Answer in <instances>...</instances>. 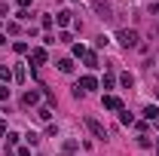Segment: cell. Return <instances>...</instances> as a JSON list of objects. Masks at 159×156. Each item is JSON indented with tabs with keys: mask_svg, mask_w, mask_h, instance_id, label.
Returning a JSON list of instances; mask_svg holds the SVG:
<instances>
[{
	"mask_svg": "<svg viewBox=\"0 0 159 156\" xmlns=\"http://www.w3.org/2000/svg\"><path fill=\"white\" fill-rule=\"evenodd\" d=\"M116 40L125 46V49H132V46H138V31H132V28H122L116 34Z\"/></svg>",
	"mask_w": 159,
	"mask_h": 156,
	"instance_id": "6da1fadb",
	"label": "cell"
},
{
	"mask_svg": "<svg viewBox=\"0 0 159 156\" xmlns=\"http://www.w3.org/2000/svg\"><path fill=\"white\" fill-rule=\"evenodd\" d=\"M92 6H95L98 19H104V21H110V19H113V9H110V3H107V0H95Z\"/></svg>",
	"mask_w": 159,
	"mask_h": 156,
	"instance_id": "7a4b0ae2",
	"label": "cell"
},
{
	"mask_svg": "<svg viewBox=\"0 0 159 156\" xmlns=\"http://www.w3.org/2000/svg\"><path fill=\"white\" fill-rule=\"evenodd\" d=\"M86 126H89V132H92L95 138H107V132H104V126H101V122H98L95 117H86Z\"/></svg>",
	"mask_w": 159,
	"mask_h": 156,
	"instance_id": "3957f363",
	"label": "cell"
},
{
	"mask_svg": "<svg viewBox=\"0 0 159 156\" xmlns=\"http://www.w3.org/2000/svg\"><path fill=\"white\" fill-rule=\"evenodd\" d=\"M77 89H83V92H89V89H98V80H95V77H83V80L77 83Z\"/></svg>",
	"mask_w": 159,
	"mask_h": 156,
	"instance_id": "277c9868",
	"label": "cell"
},
{
	"mask_svg": "<svg viewBox=\"0 0 159 156\" xmlns=\"http://www.w3.org/2000/svg\"><path fill=\"white\" fill-rule=\"evenodd\" d=\"M104 107H107V110H122V101H119L116 95H104Z\"/></svg>",
	"mask_w": 159,
	"mask_h": 156,
	"instance_id": "5b68a950",
	"label": "cell"
},
{
	"mask_svg": "<svg viewBox=\"0 0 159 156\" xmlns=\"http://www.w3.org/2000/svg\"><path fill=\"white\" fill-rule=\"evenodd\" d=\"M31 61L34 64H46V49H31Z\"/></svg>",
	"mask_w": 159,
	"mask_h": 156,
	"instance_id": "8992f818",
	"label": "cell"
},
{
	"mask_svg": "<svg viewBox=\"0 0 159 156\" xmlns=\"http://www.w3.org/2000/svg\"><path fill=\"white\" fill-rule=\"evenodd\" d=\"M21 101H25V104L31 107V104H37V101H40V92H34V89H28V92H25V98H21Z\"/></svg>",
	"mask_w": 159,
	"mask_h": 156,
	"instance_id": "52a82bcc",
	"label": "cell"
},
{
	"mask_svg": "<svg viewBox=\"0 0 159 156\" xmlns=\"http://www.w3.org/2000/svg\"><path fill=\"white\" fill-rule=\"evenodd\" d=\"M58 71H61V74H70V71H74V61H70V58H61L58 61Z\"/></svg>",
	"mask_w": 159,
	"mask_h": 156,
	"instance_id": "ba28073f",
	"label": "cell"
},
{
	"mask_svg": "<svg viewBox=\"0 0 159 156\" xmlns=\"http://www.w3.org/2000/svg\"><path fill=\"white\" fill-rule=\"evenodd\" d=\"M55 21H58V25H70L74 19H70V12H67V9H61L58 16H55Z\"/></svg>",
	"mask_w": 159,
	"mask_h": 156,
	"instance_id": "9c48e42d",
	"label": "cell"
},
{
	"mask_svg": "<svg viewBox=\"0 0 159 156\" xmlns=\"http://www.w3.org/2000/svg\"><path fill=\"white\" fill-rule=\"evenodd\" d=\"M83 58H86V67H98V55L95 52H86Z\"/></svg>",
	"mask_w": 159,
	"mask_h": 156,
	"instance_id": "30bf717a",
	"label": "cell"
},
{
	"mask_svg": "<svg viewBox=\"0 0 159 156\" xmlns=\"http://www.w3.org/2000/svg\"><path fill=\"white\" fill-rule=\"evenodd\" d=\"M37 117L43 119V122H49V117H52V110H49V107H37Z\"/></svg>",
	"mask_w": 159,
	"mask_h": 156,
	"instance_id": "8fae6325",
	"label": "cell"
},
{
	"mask_svg": "<svg viewBox=\"0 0 159 156\" xmlns=\"http://www.w3.org/2000/svg\"><path fill=\"white\" fill-rule=\"evenodd\" d=\"M144 117H147V119H159V110L150 104V107H144Z\"/></svg>",
	"mask_w": 159,
	"mask_h": 156,
	"instance_id": "7c38bea8",
	"label": "cell"
},
{
	"mask_svg": "<svg viewBox=\"0 0 159 156\" xmlns=\"http://www.w3.org/2000/svg\"><path fill=\"white\" fill-rule=\"evenodd\" d=\"M119 83H122L125 89H132V83H135V77H132V74H122V77H119Z\"/></svg>",
	"mask_w": 159,
	"mask_h": 156,
	"instance_id": "4fadbf2b",
	"label": "cell"
},
{
	"mask_svg": "<svg viewBox=\"0 0 159 156\" xmlns=\"http://www.w3.org/2000/svg\"><path fill=\"white\" fill-rule=\"evenodd\" d=\"M0 80L9 83V80H12V71H9V67H0Z\"/></svg>",
	"mask_w": 159,
	"mask_h": 156,
	"instance_id": "5bb4252c",
	"label": "cell"
},
{
	"mask_svg": "<svg viewBox=\"0 0 159 156\" xmlns=\"http://www.w3.org/2000/svg\"><path fill=\"white\" fill-rule=\"evenodd\" d=\"M74 150H77V141H64V153L70 156V153H74Z\"/></svg>",
	"mask_w": 159,
	"mask_h": 156,
	"instance_id": "9a60e30c",
	"label": "cell"
},
{
	"mask_svg": "<svg viewBox=\"0 0 159 156\" xmlns=\"http://www.w3.org/2000/svg\"><path fill=\"white\" fill-rule=\"evenodd\" d=\"M119 119H122V122H135V117H132L129 110H119Z\"/></svg>",
	"mask_w": 159,
	"mask_h": 156,
	"instance_id": "2e32d148",
	"label": "cell"
},
{
	"mask_svg": "<svg viewBox=\"0 0 159 156\" xmlns=\"http://www.w3.org/2000/svg\"><path fill=\"white\" fill-rule=\"evenodd\" d=\"M12 49H16V52H19V55H21V52H28V46H25V43H21V40H19V43H12Z\"/></svg>",
	"mask_w": 159,
	"mask_h": 156,
	"instance_id": "e0dca14e",
	"label": "cell"
},
{
	"mask_svg": "<svg viewBox=\"0 0 159 156\" xmlns=\"http://www.w3.org/2000/svg\"><path fill=\"white\" fill-rule=\"evenodd\" d=\"M3 98H9V89H6V86H0V101H3Z\"/></svg>",
	"mask_w": 159,
	"mask_h": 156,
	"instance_id": "ac0fdd59",
	"label": "cell"
},
{
	"mask_svg": "<svg viewBox=\"0 0 159 156\" xmlns=\"http://www.w3.org/2000/svg\"><path fill=\"white\" fill-rule=\"evenodd\" d=\"M0 135H6V122L3 119H0Z\"/></svg>",
	"mask_w": 159,
	"mask_h": 156,
	"instance_id": "d6986e66",
	"label": "cell"
},
{
	"mask_svg": "<svg viewBox=\"0 0 159 156\" xmlns=\"http://www.w3.org/2000/svg\"><path fill=\"white\" fill-rule=\"evenodd\" d=\"M28 3H31V0H19V6H21V9H25V6H28Z\"/></svg>",
	"mask_w": 159,
	"mask_h": 156,
	"instance_id": "ffe728a7",
	"label": "cell"
},
{
	"mask_svg": "<svg viewBox=\"0 0 159 156\" xmlns=\"http://www.w3.org/2000/svg\"><path fill=\"white\" fill-rule=\"evenodd\" d=\"M153 12H156V16H159V0H156V3H153Z\"/></svg>",
	"mask_w": 159,
	"mask_h": 156,
	"instance_id": "44dd1931",
	"label": "cell"
},
{
	"mask_svg": "<svg viewBox=\"0 0 159 156\" xmlns=\"http://www.w3.org/2000/svg\"><path fill=\"white\" fill-rule=\"evenodd\" d=\"M3 43H6V37H3V34H0V46H3Z\"/></svg>",
	"mask_w": 159,
	"mask_h": 156,
	"instance_id": "7402d4cb",
	"label": "cell"
},
{
	"mask_svg": "<svg viewBox=\"0 0 159 156\" xmlns=\"http://www.w3.org/2000/svg\"><path fill=\"white\" fill-rule=\"evenodd\" d=\"M156 37H159V25H156Z\"/></svg>",
	"mask_w": 159,
	"mask_h": 156,
	"instance_id": "603a6c76",
	"label": "cell"
},
{
	"mask_svg": "<svg viewBox=\"0 0 159 156\" xmlns=\"http://www.w3.org/2000/svg\"><path fill=\"white\" fill-rule=\"evenodd\" d=\"M156 156H159V144H156Z\"/></svg>",
	"mask_w": 159,
	"mask_h": 156,
	"instance_id": "cb8c5ba5",
	"label": "cell"
},
{
	"mask_svg": "<svg viewBox=\"0 0 159 156\" xmlns=\"http://www.w3.org/2000/svg\"><path fill=\"white\" fill-rule=\"evenodd\" d=\"M156 129H159V119H156Z\"/></svg>",
	"mask_w": 159,
	"mask_h": 156,
	"instance_id": "d4e9b609",
	"label": "cell"
},
{
	"mask_svg": "<svg viewBox=\"0 0 159 156\" xmlns=\"http://www.w3.org/2000/svg\"><path fill=\"white\" fill-rule=\"evenodd\" d=\"M156 98H159V89H156Z\"/></svg>",
	"mask_w": 159,
	"mask_h": 156,
	"instance_id": "484cf974",
	"label": "cell"
}]
</instances>
